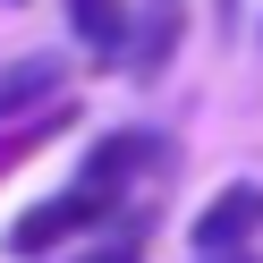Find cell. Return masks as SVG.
Here are the masks:
<instances>
[{"label": "cell", "mask_w": 263, "mask_h": 263, "mask_svg": "<svg viewBox=\"0 0 263 263\" xmlns=\"http://www.w3.org/2000/svg\"><path fill=\"white\" fill-rule=\"evenodd\" d=\"M110 212H119V195H110V187H93V178H77V187L43 195V204H26L17 221H9V255H17V263H34V255H60L68 238L102 229Z\"/></svg>", "instance_id": "6da1fadb"}, {"label": "cell", "mask_w": 263, "mask_h": 263, "mask_svg": "<svg viewBox=\"0 0 263 263\" xmlns=\"http://www.w3.org/2000/svg\"><path fill=\"white\" fill-rule=\"evenodd\" d=\"M255 229H263V187L255 178H229L195 212V255H238V246H255Z\"/></svg>", "instance_id": "7a4b0ae2"}, {"label": "cell", "mask_w": 263, "mask_h": 263, "mask_svg": "<svg viewBox=\"0 0 263 263\" xmlns=\"http://www.w3.org/2000/svg\"><path fill=\"white\" fill-rule=\"evenodd\" d=\"M178 43H187V0H144V9H136V34H127V60H119V68L136 77V85H153V77L178 60Z\"/></svg>", "instance_id": "3957f363"}, {"label": "cell", "mask_w": 263, "mask_h": 263, "mask_svg": "<svg viewBox=\"0 0 263 263\" xmlns=\"http://www.w3.org/2000/svg\"><path fill=\"white\" fill-rule=\"evenodd\" d=\"M68 102V68L51 51H26V60H0V127H17L26 110H51Z\"/></svg>", "instance_id": "277c9868"}, {"label": "cell", "mask_w": 263, "mask_h": 263, "mask_svg": "<svg viewBox=\"0 0 263 263\" xmlns=\"http://www.w3.org/2000/svg\"><path fill=\"white\" fill-rule=\"evenodd\" d=\"M153 161H161V136H153V127H110V136L85 153V170H77V178H93V187L127 195L144 170H153Z\"/></svg>", "instance_id": "5b68a950"}, {"label": "cell", "mask_w": 263, "mask_h": 263, "mask_svg": "<svg viewBox=\"0 0 263 263\" xmlns=\"http://www.w3.org/2000/svg\"><path fill=\"white\" fill-rule=\"evenodd\" d=\"M68 34L93 51V68H119L136 34V0H68Z\"/></svg>", "instance_id": "8992f818"}, {"label": "cell", "mask_w": 263, "mask_h": 263, "mask_svg": "<svg viewBox=\"0 0 263 263\" xmlns=\"http://www.w3.org/2000/svg\"><path fill=\"white\" fill-rule=\"evenodd\" d=\"M238 26H246V0H212V34L238 43Z\"/></svg>", "instance_id": "52a82bcc"}, {"label": "cell", "mask_w": 263, "mask_h": 263, "mask_svg": "<svg viewBox=\"0 0 263 263\" xmlns=\"http://www.w3.org/2000/svg\"><path fill=\"white\" fill-rule=\"evenodd\" d=\"M93 263H144V229H127V238H110Z\"/></svg>", "instance_id": "ba28073f"}, {"label": "cell", "mask_w": 263, "mask_h": 263, "mask_svg": "<svg viewBox=\"0 0 263 263\" xmlns=\"http://www.w3.org/2000/svg\"><path fill=\"white\" fill-rule=\"evenodd\" d=\"M204 263H255V255H246V246H238V255H204Z\"/></svg>", "instance_id": "9c48e42d"}, {"label": "cell", "mask_w": 263, "mask_h": 263, "mask_svg": "<svg viewBox=\"0 0 263 263\" xmlns=\"http://www.w3.org/2000/svg\"><path fill=\"white\" fill-rule=\"evenodd\" d=\"M0 9H26V0H0Z\"/></svg>", "instance_id": "30bf717a"}]
</instances>
